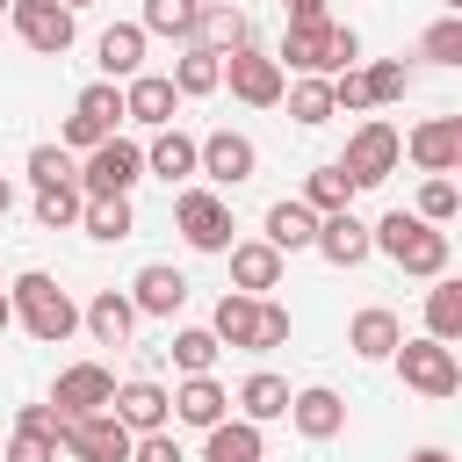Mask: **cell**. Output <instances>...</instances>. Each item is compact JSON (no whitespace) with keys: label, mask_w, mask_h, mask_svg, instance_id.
I'll return each instance as SVG.
<instances>
[{"label":"cell","mask_w":462,"mask_h":462,"mask_svg":"<svg viewBox=\"0 0 462 462\" xmlns=\"http://www.w3.org/2000/svg\"><path fill=\"white\" fill-rule=\"evenodd\" d=\"M209 332H217L224 346H245V354H253V339H260V296H245V289H224V296H217V318H209Z\"/></svg>","instance_id":"f1b7e54d"},{"label":"cell","mask_w":462,"mask_h":462,"mask_svg":"<svg viewBox=\"0 0 462 462\" xmlns=\"http://www.w3.org/2000/svg\"><path fill=\"white\" fill-rule=\"evenodd\" d=\"M79 325L94 332V346H130V332H137V303H130V289H94V303L79 310Z\"/></svg>","instance_id":"603a6c76"},{"label":"cell","mask_w":462,"mask_h":462,"mask_svg":"<svg viewBox=\"0 0 462 462\" xmlns=\"http://www.w3.org/2000/svg\"><path fill=\"white\" fill-rule=\"evenodd\" d=\"M116 123H130V108H123V79H94V87L72 101L58 144H65V152H94L101 137H116Z\"/></svg>","instance_id":"5b68a950"},{"label":"cell","mask_w":462,"mask_h":462,"mask_svg":"<svg viewBox=\"0 0 462 462\" xmlns=\"http://www.w3.org/2000/svg\"><path fill=\"white\" fill-rule=\"evenodd\" d=\"M137 180H144V144H130V137H101L79 159V188L87 195H130Z\"/></svg>","instance_id":"9c48e42d"},{"label":"cell","mask_w":462,"mask_h":462,"mask_svg":"<svg viewBox=\"0 0 462 462\" xmlns=\"http://www.w3.org/2000/svg\"><path fill=\"white\" fill-rule=\"evenodd\" d=\"M130 303H137V318H173L188 303V274L166 267V260H144L137 282H130Z\"/></svg>","instance_id":"ffe728a7"},{"label":"cell","mask_w":462,"mask_h":462,"mask_svg":"<svg viewBox=\"0 0 462 462\" xmlns=\"http://www.w3.org/2000/svg\"><path fill=\"white\" fill-rule=\"evenodd\" d=\"M65 7H72V14H79V7H94V0H65Z\"/></svg>","instance_id":"f907efd6"},{"label":"cell","mask_w":462,"mask_h":462,"mask_svg":"<svg viewBox=\"0 0 462 462\" xmlns=\"http://www.w3.org/2000/svg\"><path fill=\"white\" fill-rule=\"evenodd\" d=\"M173 87H180V101H202V94H217L224 87V58L217 51H202V43H180V58H173V72H166Z\"/></svg>","instance_id":"4dcf8cb0"},{"label":"cell","mask_w":462,"mask_h":462,"mask_svg":"<svg viewBox=\"0 0 462 462\" xmlns=\"http://www.w3.org/2000/svg\"><path fill=\"white\" fill-rule=\"evenodd\" d=\"M144 36H173V43H195V22H202V0H144Z\"/></svg>","instance_id":"e575fe53"},{"label":"cell","mask_w":462,"mask_h":462,"mask_svg":"<svg viewBox=\"0 0 462 462\" xmlns=\"http://www.w3.org/2000/svg\"><path fill=\"white\" fill-rule=\"evenodd\" d=\"M375 231V253H390L397 260V274H411V282H433V274H448V231L440 224H426L419 209H390L383 224H368Z\"/></svg>","instance_id":"3957f363"},{"label":"cell","mask_w":462,"mask_h":462,"mask_svg":"<svg viewBox=\"0 0 462 462\" xmlns=\"http://www.w3.org/2000/svg\"><path fill=\"white\" fill-rule=\"evenodd\" d=\"M397 375H404V390H419V397H455L462 390V354L448 346V339H433V332H419V339H397Z\"/></svg>","instance_id":"277c9868"},{"label":"cell","mask_w":462,"mask_h":462,"mask_svg":"<svg viewBox=\"0 0 462 462\" xmlns=\"http://www.w3.org/2000/svg\"><path fill=\"white\" fill-rule=\"evenodd\" d=\"M7 7H14V0H0V14H7Z\"/></svg>","instance_id":"f5cc1de1"},{"label":"cell","mask_w":462,"mask_h":462,"mask_svg":"<svg viewBox=\"0 0 462 462\" xmlns=\"http://www.w3.org/2000/svg\"><path fill=\"white\" fill-rule=\"evenodd\" d=\"M282 339H289V310L274 296H260V339H253V354H274Z\"/></svg>","instance_id":"f6af8a7d"},{"label":"cell","mask_w":462,"mask_h":462,"mask_svg":"<svg viewBox=\"0 0 462 462\" xmlns=\"http://www.w3.org/2000/svg\"><path fill=\"white\" fill-rule=\"evenodd\" d=\"M397 339H404V325H397V310H383V303L354 310V325H346V346H354L361 361H390Z\"/></svg>","instance_id":"83f0119b"},{"label":"cell","mask_w":462,"mask_h":462,"mask_svg":"<svg viewBox=\"0 0 462 462\" xmlns=\"http://www.w3.org/2000/svg\"><path fill=\"white\" fill-rule=\"evenodd\" d=\"M404 159H411L419 173H455V166H462V116L419 123V130L404 137Z\"/></svg>","instance_id":"9a60e30c"},{"label":"cell","mask_w":462,"mask_h":462,"mask_svg":"<svg viewBox=\"0 0 462 462\" xmlns=\"http://www.w3.org/2000/svg\"><path fill=\"white\" fill-rule=\"evenodd\" d=\"M144 22H108L101 29V43H94V65H101V79H137L144 72Z\"/></svg>","instance_id":"7402d4cb"},{"label":"cell","mask_w":462,"mask_h":462,"mask_svg":"<svg viewBox=\"0 0 462 462\" xmlns=\"http://www.w3.org/2000/svg\"><path fill=\"white\" fill-rule=\"evenodd\" d=\"M404 462H455V455H448V448H411Z\"/></svg>","instance_id":"c3c4849f"},{"label":"cell","mask_w":462,"mask_h":462,"mask_svg":"<svg viewBox=\"0 0 462 462\" xmlns=\"http://www.w3.org/2000/svg\"><path fill=\"white\" fill-rule=\"evenodd\" d=\"M282 72H318V79H332V72H346V65H361V36L346 29V22H289L282 29Z\"/></svg>","instance_id":"7a4b0ae2"},{"label":"cell","mask_w":462,"mask_h":462,"mask_svg":"<svg viewBox=\"0 0 462 462\" xmlns=\"http://www.w3.org/2000/svg\"><path fill=\"white\" fill-rule=\"evenodd\" d=\"M130 462H188V455H180V440H173V426H159V433H137V448H130Z\"/></svg>","instance_id":"bcb514c9"},{"label":"cell","mask_w":462,"mask_h":462,"mask_svg":"<svg viewBox=\"0 0 462 462\" xmlns=\"http://www.w3.org/2000/svg\"><path fill=\"white\" fill-rule=\"evenodd\" d=\"M108 411H116L130 433H159V426H173V397H166L159 383H144V375H137V383H116V404H108Z\"/></svg>","instance_id":"cb8c5ba5"},{"label":"cell","mask_w":462,"mask_h":462,"mask_svg":"<svg viewBox=\"0 0 462 462\" xmlns=\"http://www.w3.org/2000/svg\"><path fill=\"white\" fill-rule=\"evenodd\" d=\"M440 7H448V14H462V0H440Z\"/></svg>","instance_id":"816d5d0a"},{"label":"cell","mask_w":462,"mask_h":462,"mask_svg":"<svg viewBox=\"0 0 462 462\" xmlns=\"http://www.w3.org/2000/svg\"><path fill=\"white\" fill-rule=\"evenodd\" d=\"M282 267H289V253H274L267 238H231V289L267 296V289H282Z\"/></svg>","instance_id":"d6986e66"},{"label":"cell","mask_w":462,"mask_h":462,"mask_svg":"<svg viewBox=\"0 0 462 462\" xmlns=\"http://www.w3.org/2000/svg\"><path fill=\"white\" fill-rule=\"evenodd\" d=\"M87 217V188L79 180H65V188H36V224L43 231H72Z\"/></svg>","instance_id":"74e56055"},{"label":"cell","mask_w":462,"mask_h":462,"mask_svg":"<svg viewBox=\"0 0 462 462\" xmlns=\"http://www.w3.org/2000/svg\"><path fill=\"white\" fill-rule=\"evenodd\" d=\"M289 397H296V390H289L282 375H267V368H260V375H245V383L231 390L238 419H253V426H267V419H289Z\"/></svg>","instance_id":"f546056e"},{"label":"cell","mask_w":462,"mask_h":462,"mask_svg":"<svg viewBox=\"0 0 462 462\" xmlns=\"http://www.w3.org/2000/svg\"><path fill=\"white\" fill-rule=\"evenodd\" d=\"M419 58H433V65L462 72V14H440V22L419 36Z\"/></svg>","instance_id":"f35d334b"},{"label":"cell","mask_w":462,"mask_h":462,"mask_svg":"<svg viewBox=\"0 0 462 462\" xmlns=\"http://www.w3.org/2000/svg\"><path fill=\"white\" fill-rule=\"evenodd\" d=\"M0 462H58V440L51 433H36V426H14V440H7V455Z\"/></svg>","instance_id":"ee69618b"},{"label":"cell","mask_w":462,"mask_h":462,"mask_svg":"<svg viewBox=\"0 0 462 462\" xmlns=\"http://www.w3.org/2000/svg\"><path fill=\"white\" fill-rule=\"evenodd\" d=\"M397 159H404V137H397V123H383V116H368V123L346 137V152H339V166H346L354 188H383V180L397 173Z\"/></svg>","instance_id":"52a82bcc"},{"label":"cell","mask_w":462,"mask_h":462,"mask_svg":"<svg viewBox=\"0 0 462 462\" xmlns=\"http://www.w3.org/2000/svg\"><path fill=\"white\" fill-rule=\"evenodd\" d=\"M7 209H14V180L0 173V217H7Z\"/></svg>","instance_id":"681fc988"},{"label":"cell","mask_w":462,"mask_h":462,"mask_svg":"<svg viewBox=\"0 0 462 462\" xmlns=\"http://www.w3.org/2000/svg\"><path fill=\"white\" fill-rule=\"evenodd\" d=\"M195 43H202V51H217V58H231V51H245V43H253V22H245V7H231V0H202V22H195Z\"/></svg>","instance_id":"d4e9b609"},{"label":"cell","mask_w":462,"mask_h":462,"mask_svg":"<svg viewBox=\"0 0 462 462\" xmlns=\"http://www.w3.org/2000/svg\"><path fill=\"white\" fill-rule=\"evenodd\" d=\"M354 180H346V166L332 159V166H310V180H303V202L318 209V217H332V209H354Z\"/></svg>","instance_id":"d590c367"},{"label":"cell","mask_w":462,"mask_h":462,"mask_svg":"<svg viewBox=\"0 0 462 462\" xmlns=\"http://www.w3.org/2000/svg\"><path fill=\"white\" fill-rule=\"evenodd\" d=\"M455 173H462V166H455Z\"/></svg>","instance_id":"db71d44e"},{"label":"cell","mask_w":462,"mask_h":462,"mask_svg":"<svg viewBox=\"0 0 462 462\" xmlns=\"http://www.w3.org/2000/svg\"><path fill=\"white\" fill-rule=\"evenodd\" d=\"M144 173H152V180H166V188H188V180L202 173V137H188L180 123L152 130V144H144Z\"/></svg>","instance_id":"5bb4252c"},{"label":"cell","mask_w":462,"mask_h":462,"mask_svg":"<svg viewBox=\"0 0 462 462\" xmlns=\"http://www.w3.org/2000/svg\"><path fill=\"white\" fill-rule=\"evenodd\" d=\"M318 260H332V267H361L368 253H375V231L354 217V209H332V217H318V245H310Z\"/></svg>","instance_id":"2e32d148"},{"label":"cell","mask_w":462,"mask_h":462,"mask_svg":"<svg viewBox=\"0 0 462 462\" xmlns=\"http://www.w3.org/2000/svg\"><path fill=\"white\" fill-rule=\"evenodd\" d=\"M166 354H173V368H180V375H209V368H217V354H224V339H217L209 325H180Z\"/></svg>","instance_id":"8d00e7d4"},{"label":"cell","mask_w":462,"mask_h":462,"mask_svg":"<svg viewBox=\"0 0 462 462\" xmlns=\"http://www.w3.org/2000/svg\"><path fill=\"white\" fill-rule=\"evenodd\" d=\"M29 180H36V188H65V180H79V159H72L65 144H36V152H29Z\"/></svg>","instance_id":"60d3db41"},{"label":"cell","mask_w":462,"mask_h":462,"mask_svg":"<svg viewBox=\"0 0 462 462\" xmlns=\"http://www.w3.org/2000/svg\"><path fill=\"white\" fill-rule=\"evenodd\" d=\"M7 22H14V36H22L36 58H65V51H72V7H65V0H14Z\"/></svg>","instance_id":"8fae6325"},{"label":"cell","mask_w":462,"mask_h":462,"mask_svg":"<svg viewBox=\"0 0 462 462\" xmlns=\"http://www.w3.org/2000/svg\"><path fill=\"white\" fill-rule=\"evenodd\" d=\"M260 173V144L245 130H209L202 137V180L209 188H245Z\"/></svg>","instance_id":"7c38bea8"},{"label":"cell","mask_w":462,"mask_h":462,"mask_svg":"<svg viewBox=\"0 0 462 462\" xmlns=\"http://www.w3.org/2000/svg\"><path fill=\"white\" fill-rule=\"evenodd\" d=\"M202 462H267V433L253 419H217L202 433Z\"/></svg>","instance_id":"484cf974"},{"label":"cell","mask_w":462,"mask_h":462,"mask_svg":"<svg viewBox=\"0 0 462 462\" xmlns=\"http://www.w3.org/2000/svg\"><path fill=\"white\" fill-rule=\"evenodd\" d=\"M224 87H231L245 108H274V101L289 94V72H282V58H274V51L245 43V51H231V58H224Z\"/></svg>","instance_id":"ba28073f"},{"label":"cell","mask_w":462,"mask_h":462,"mask_svg":"<svg viewBox=\"0 0 462 462\" xmlns=\"http://www.w3.org/2000/svg\"><path fill=\"white\" fill-rule=\"evenodd\" d=\"M123 108H130V123L166 130V123L180 116V87H173L166 72H137V79H123Z\"/></svg>","instance_id":"ac0fdd59"},{"label":"cell","mask_w":462,"mask_h":462,"mask_svg":"<svg viewBox=\"0 0 462 462\" xmlns=\"http://www.w3.org/2000/svg\"><path fill=\"white\" fill-rule=\"evenodd\" d=\"M173 231L188 238V253H231V202H224V188H180L173 195Z\"/></svg>","instance_id":"8992f818"},{"label":"cell","mask_w":462,"mask_h":462,"mask_svg":"<svg viewBox=\"0 0 462 462\" xmlns=\"http://www.w3.org/2000/svg\"><path fill=\"white\" fill-rule=\"evenodd\" d=\"M282 101H289V116H296L303 130H318V123H332V116H339V101H332V79H318V72H296V87H289Z\"/></svg>","instance_id":"836d02e7"},{"label":"cell","mask_w":462,"mask_h":462,"mask_svg":"<svg viewBox=\"0 0 462 462\" xmlns=\"http://www.w3.org/2000/svg\"><path fill=\"white\" fill-rule=\"evenodd\" d=\"M361 72H368L375 108H390V101H404V94H411V65H404V58H375V65H361Z\"/></svg>","instance_id":"ab89813d"},{"label":"cell","mask_w":462,"mask_h":462,"mask_svg":"<svg viewBox=\"0 0 462 462\" xmlns=\"http://www.w3.org/2000/svg\"><path fill=\"white\" fill-rule=\"evenodd\" d=\"M79 231H87V238H101V245H123V238L137 231V209H130V195H87V217H79Z\"/></svg>","instance_id":"1f68e13d"},{"label":"cell","mask_w":462,"mask_h":462,"mask_svg":"<svg viewBox=\"0 0 462 462\" xmlns=\"http://www.w3.org/2000/svg\"><path fill=\"white\" fill-rule=\"evenodd\" d=\"M289 426H296L303 440H339V433H346V397L325 390V383H310V390L289 397Z\"/></svg>","instance_id":"e0dca14e"},{"label":"cell","mask_w":462,"mask_h":462,"mask_svg":"<svg viewBox=\"0 0 462 462\" xmlns=\"http://www.w3.org/2000/svg\"><path fill=\"white\" fill-rule=\"evenodd\" d=\"M332 101H339L346 116H368V108H375V94H368V72H361V65L332 72Z\"/></svg>","instance_id":"7bdbcfd3"},{"label":"cell","mask_w":462,"mask_h":462,"mask_svg":"<svg viewBox=\"0 0 462 462\" xmlns=\"http://www.w3.org/2000/svg\"><path fill=\"white\" fill-rule=\"evenodd\" d=\"M455 209H462V180H448V173H426V180H419V217H426V224H448Z\"/></svg>","instance_id":"b9f144b4"},{"label":"cell","mask_w":462,"mask_h":462,"mask_svg":"<svg viewBox=\"0 0 462 462\" xmlns=\"http://www.w3.org/2000/svg\"><path fill=\"white\" fill-rule=\"evenodd\" d=\"M217 419H231V390H224L217 375H180V390H173V426L209 433Z\"/></svg>","instance_id":"44dd1931"},{"label":"cell","mask_w":462,"mask_h":462,"mask_svg":"<svg viewBox=\"0 0 462 462\" xmlns=\"http://www.w3.org/2000/svg\"><path fill=\"white\" fill-rule=\"evenodd\" d=\"M58 448H65L72 462H130L137 433H130V426H123L116 411H87V419H65Z\"/></svg>","instance_id":"30bf717a"},{"label":"cell","mask_w":462,"mask_h":462,"mask_svg":"<svg viewBox=\"0 0 462 462\" xmlns=\"http://www.w3.org/2000/svg\"><path fill=\"white\" fill-rule=\"evenodd\" d=\"M51 404H58L65 419L108 411V404H116V375H108L101 361H72V368H58V383H51Z\"/></svg>","instance_id":"4fadbf2b"},{"label":"cell","mask_w":462,"mask_h":462,"mask_svg":"<svg viewBox=\"0 0 462 462\" xmlns=\"http://www.w3.org/2000/svg\"><path fill=\"white\" fill-rule=\"evenodd\" d=\"M7 303H14V325L29 332V339H43V346H65L72 332H79V303L58 289V274H43V267H22L14 282H7Z\"/></svg>","instance_id":"6da1fadb"},{"label":"cell","mask_w":462,"mask_h":462,"mask_svg":"<svg viewBox=\"0 0 462 462\" xmlns=\"http://www.w3.org/2000/svg\"><path fill=\"white\" fill-rule=\"evenodd\" d=\"M289 22H325V0H282Z\"/></svg>","instance_id":"7dc6e473"},{"label":"cell","mask_w":462,"mask_h":462,"mask_svg":"<svg viewBox=\"0 0 462 462\" xmlns=\"http://www.w3.org/2000/svg\"><path fill=\"white\" fill-rule=\"evenodd\" d=\"M260 238H267L274 253H310V245H318V209H310L303 195H296V202H274Z\"/></svg>","instance_id":"4316f807"},{"label":"cell","mask_w":462,"mask_h":462,"mask_svg":"<svg viewBox=\"0 0 462 462\" xmlns=\"http://www.w3.org/2000/svg\"><path fill=\"white\" fill-rule=\"evenodd\" d=\"M426 332L433 339H462V274H433V289H426Z\"/></svg>","instance_id":"d6a6232c"}]
</instances>
